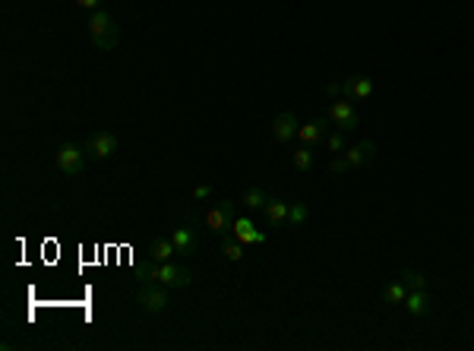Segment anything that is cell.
I'll return each instance as SVG.
<instances>
[{
    "label": "cell",
    "mask_w": 474,
    "mask_h": 351,
    "mask_svg": "<svg viewBox=\"0 0 474 351\" xmlns=\"http://www.w3.org/2000/svg\"><path fill=\"white\" fill-rule=\"evenodd\" d=\"M89 35H92V41H95V48L99 51H114L117 41H121V25L114 23L111 13L95 10V13L89 16Z\"/></svg>",
    "instance_id": "1"
},
{
    "label": "cell",
    "mask_w": 474,
    "mask_h": 351,
    "mask_svg": "<svg viewBox=\"0 0 474 351\" xmlns=\"http://www.w3.org/2000/svg\"><path fill=\"white\" fill-rule=\"evenodd\" d=\"M203 225L212 234L225 237L231 228H234V203L231 199H221V203H212L209 209L203 213Z\"/></svg>",
    "instance_id": "2"
},
{
    "label": "cell",
    "mask_w": 474,
    "mask_h": 351,
    "mask_svg": "<svg viewBox=\"0 0 474 351\" xmlns=\"http://www.w3.org/2000/svg\"><path fill=\"white\" fill-rule=\"evenodd\" d=\"M86 149H79V146H73V143H64V146L58 149V168L66 174V178H76V174H82V168H86Z\"/></svg>",
    "instance_id": "3"
},
{
    "label": "cell",
    "mask_w": 474,
    "mask_h": 351,
    "mask_svg": "<svg viewBox=\"0 0 474 351\" xmlns=\"http://www.w3.org/2000/svg\"><path fill=\"white\" fill-rule=\"evenodd\" d=\"M139 307L146 313H162L168 307V285L162 282H146V285L139 288Z\"/></svg>",
    "instance_id": "4"
},
{
    "label": "cell",
    "mask_w": 474,
    "mask_h": 351,
    "mask_svg": "<svg viewBox=\"0 0 474 351\" xmlns=\"http://www.w3.org/2000/svg\"><path fill=\"white\" fill-rule=\"evenodd\" d=\"M329 121L336 123V130H342V133H351V130H358V127H360V117H358V111L351 108L348 98L329 105Z\"/></svg>",
    "instance_id": "5"
},
{
    "label": "cell",
    "mask_w": 474,
    "mask_h": 351,
    "mask_svg": "<svg viewBox=\"0 0 474 351\" xmlns=\"http://www.w3.org/2000/svg\"><path fill=\"white\" fill-rule=\"evenodd\" d=\"M117 146H121V143H117V136L111 130H95L89 139H86L82 149H86L92 158H111L117 152Z\"/></svg>",
    "instance_id": "6"
},
{
    "label": "cell",
    "mask_w": 474,
    "mask_h": 351,
    "mask_svg": "<svg viewBox=\"0 0 474 351\" xmlns=\"http://www.w3.org/2000/svg\"><path fill=\"white\" fill-rule=\"evenodd\" d=\"M155 282H162V285L168 288H187L190 282H193V272L187 269V266H177V263H158V276Z\"/></svg>",
    "instance_id": "7"
},
{
    "label": "cell",
    "mask_w": 474,
    "mask_h": 351,
    "mask_svg": "<svg viewBox=\"0 0 474 351\" xmlns=\"http://www.w3.org/2000/svg\"><path fill=\"white\" fill-rule=\"evenodd\" d=\"M297 130H301V127H297V117L291 114V111H282V114L272 121V139H275L278 146H288V143L297 136Z\"/></svg>",
    "instance_id": "8"
},
{
    "label": "cell",
    "mask_w": 474,
    "mask_h": 351,
    "mask_svg": "<svg viewBox=\"0 0 474 351\" xmlns=\"http://www.w3.org/2000/svg\"><path fill=\"white\" fill-rule=\"evenodd\" d=\"M171 241H174V247H177V254H184V256H193V250H197V244H199L197 228H190V221H184L180 228L171 231Z\"/></svg>",
    "instance_id": "9"
},
{
    "label": "cell",
    "mask_w": 474,
    "mask_h": 351,
    "mask_svg": "<svg viewBox=\"0 0 474 351\" xmlns=\"http://www.w3.org/2000/svg\"><path fill=\"white\" fill-rule=\"evenodd\" d=\"M370 92H373V80L370 76H364V73H358V76H348V80L342 82V95L345 98H370Z\"/></svg>",
    "instance_id": "10"
},
{
    "label": "cell",
    "mask_w": 474,
    "mask_h": 351,
    "mask_svg": "<svg viewBox=\"0 0 474 351\" xmlns=\"http://www.w3.org/2000/svg\"><path fill=\"white\" fill-rule=\"evenodd\" d=\"M231 234H234L244 247L247 244H262V241H266V234H262V231L256 228L250 219H234V228H231Z\"/></svg>",
    "instance_id": "11"
},
{
    "label": "cell",
    "mask_w": 474,
    "mask_h": 351,
    "mask_svg": "<svg viewBox=\"0 0 474 351\" xmlns=\"http://www.w3.org/2000/svg\"><path fill=\"white\" fill-rule=\"evenodd\" d=\"M348 165H351V168H360V165H367V162H373L376 158V143L373 139H360L358 146H351L348 149Z\"/></svg>",
    "instance_id": "12"
},
{
    "label": "cell",
    "mask_w": 474,
    "mask_h": 351,
    "mask_svg": "<svg viewBox=\"0 0 474 351\" xmlns=\"http://www.w3.org/2000/svg\"><path fill=\"white\" fill-rule=\"evenodd\" d=\"M288 209H291L288 203H282V199L269 196V203L262 206V215H266V221H269L272 228H282V225L288 221Z\"/></svg>",
    "instance_id": "13"
},
{
    "label": "cell",
    "mask_w": 474,
    "mask_h": 351,
    "mask_svg": "<svg viewBox=\"0 0 474 351\" xmlns=\"http://www.w3.org/2000/svg\"><path fill=\"white\" fill-rule=\"evenodd\" d=\"M174 254H177V247H174L171 237H155L149 244V260H155V263H168Z\"/></svg>",
    "instance_id": "14"
},
{
    "label": "cell",
    "mask_w": 474,
    "mask_h": 351,
    "mask_svg": "<svg viewBox=\"0 0 474 351\" xmlns=\"http://www.w3.org/2000/svg\"><path fill=\"white\" fill-rule=\"evenodd\" d=\"M323 136H326V121H323V117H313L310 123H303L301 130H297V139H301V143H307V146L319 143Z\"/></svg>",
    "instance_id": "15"
},
{
    "label": "cell",
    "mask_w": 474,
    "mask_h": 351,
    "mask_svg": "<svg viewBox=\"0 0 474 351\" xmlns=\"http://www.w3.org/2000/svg\"><path fill=\"white\" fill-rule=\"evenodd\" d=\"M405 311H408L411 317H424V313L430 311V298H427V291H408V298H405Z\"/></svg>",
    "instance_id": "16"
},
{
    "label": "cell",
    "mask_w": 474,
    "mask_h": 351,
    "mask_svg": "<svg viewBox=\"0 0 474 351\" xmlns=\"http://www.w3.org/2000/svg\"><path fill=\"white\" fill-rule=\"evenodd\" d=\"M401 282L408 285V291H427V276L417 269H401Z\"/></svg>",
    "instance_id": "17"
},
{
    "label": "cell",
    "mask_w": 474,
    "mask_h": 351,
    "mask_svg": "<svg viewBox=\"0 0 474 351\" xmlns=\"http://www.w3.org/2000/svg\"><path fill=\"white\" fill-rule=\"evenodd\" d=\"M244 203H247V209H262V206L269 203V193L262 187H247L244 190Z\"/></svg>",
    "instance_id": "18"
},
{
    "label": "cell",
    "mask_w": 474,
    "mask_h": 351,
    "mask_svg": "<svg viewBox=\"0 0 474 351\" xmlns=\"http://www.w3.org/2000/svg\"><path fill=\"white\" fill-rule=\"evenodd\" d=\"M383 298H386V304H405V298H408V285L399 278V282H392V285H386Z\"/></svg>",
    "instance_id": "19"
},
{
    "label": "cell",
    "mask_w": 474,
    "mask_h": 351,
    "mask_svg": "<svg viewBox=\"0 0 474 351\" xmlns=\"http://www.w3.org/2000/svg\"><path fill=\"white\" fill-rule=\"evenodd\" d=\"M221 250H225V256H228V260H244V244H240V241H237V237H221Z\"/></svg>",
    "instance_id": "20"
},
{
    "label": "cell",
    "mask_w": 474,
    "mask_h": 351,
    "mask_svg": "<svg viewBox=\"0 0 474 351\" xmlns=\"http://www.w3.org/2000/svg\"><path fill=\"white\" fill-rule=\"evenodd\" d=\"M295 168H297V171H310V168H313V149L307 146V143H303V146L295 152Z\"/></svg>",
    "instance_id": "21"
},
{
    "label": "cell",
    "mask_w": 474,
    "mask_h": 351,
    "mask_svg": "<svg viewBox=\"0 0 474 351\" xmlns=\"http://www.w3.org/2000/svg\"><path fill=\"white\" fill-rule=\"evenodd\" d=\"M307 215H310L307 203H295L291 209H288V225H295V228H301L303 221H307Z\"/></svg>",
    "instance_id": "22"
},
{
    "label": "cell",
    "mask_w": 474,
    "mask_h": 351,
    "mask_svg": "<svg viewBox=\"0 0 474 351\" xmlns=\"http://www.w3.org/2000/svg\"><path fill=\"white\" fill-rule=\"evenodd\" d=\"M326 146H329V152H345V133L332 130L329 133V139H326Z\"/></svg>",
    "instance_id": "23"
},
{
    "label": "cell",
    "mask_w": 474,
    "mask_h": 351,
    "mask_svg": "<svg viewBox=\"0 0 474 351\" xmlns=\"http://www.w3.org/2000/svg\"><path fill=\"white\" fill-rule=\"evenodd\" d=\"M348 168H351V165H348V158H345V156H336L332 162H329V171H332V174H345Z\"/></svg>",
    "instance_id": "24"
},
{
    "label": "cell",
    "mask_w": 474,
    "mask_h": 351,
    "mask_svg": "<svg viewBox=\"0 0 474 351\" xmlns=\"http://www.w3.org/2000/svg\"><path fill=\"white\" fill-rule=\"evenodd\" d=\"M209 196H212V187H209V184H199V187L193 190V199H197V203H203V199H209Z\"/></svg>",
    "instance_id": "25"
},
{
    "label": "cell",
    "mask_w": 474,
    "mask_h": 351,
    "mask_svg": "<svg viewBox=\"0 0 474 351\" xmlns=\"http://www.w3.org/2000/svg\"><path fill=\"white\" fill-rule=\"evenodd\" d=\"M101 3H105V0H76V7L89 10V13H95V10H101Z\"/></svg>",
    "instance_id": "26"
},
{
    "label": "cell",
    "mask_w": 474,
    "mask_h": 351,
    "mask_svg": "<svg viewBox=\"0 0 474 351\" xmlns=\"http://www.w3.org/2000/svg\"><path fill=\"white\" fill-rule=\"evenodd\" d=\"M326 95L329 98H338V95H342V82H329V86H326Z\"/></svg>",
    "instance_id": "27"
}]
</instances>
